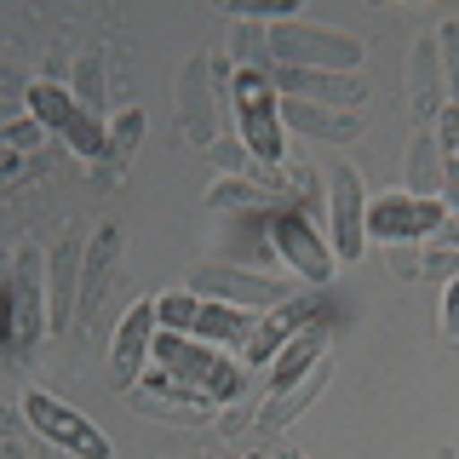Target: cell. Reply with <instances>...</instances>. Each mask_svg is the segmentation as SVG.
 <instances>
[{
	"instance_id": "4fadbf2b",
	"label": "cell",
	"mask_w": 459,
	"mask_h": 459,
	"mask_svg": "<svg viewBox=\"0 0 459 459\" xmlns=\"http://www.w3.org/2000/svg\"><path fill=\"white\" fill-rule=\"evenodd\" d=\"M270 86L305 104H327V109H356L362 104V81L356 75H333V69H281L270 64Z\"/></svg>"
},
{
	"instance_id": "d4e9b609",
	"label": "cell",
	"mask_w": 459,
	"mask_h": 459,
	"mask_svg": "<svg viewBox=\"0 0 459 459\" xmlns=\"http://www.w3.org/2000/svg\"><path fill=\"white\" fill-rule=\"evenodd\" d=\"M138 138H143V109H121V115H115V126H109V155H115V161H126V155L138 150Z\"/></svg>"
},
{
	"instance_id": "4316f807",
	"label": "cell",
	"mask_w": 459,
	"mask_h": 459,
	"mask_svg": "<svg viewBox=\"0 0 459 459\" xmlns=\"http://www.w3.org/2000/svg\"><path fill=\"white\" fill-rule=\"evenodd\" d=\"M0 344H12V253H0Z\"/></svg>"
},
{
	"instance_id": "5bb4252c",
	"label": "cell",
	"mask_w": 459,
	"mask_h": 459,
	"mask_svg": "<svg viewBox=\"0 0 459 459\" xmlns=\"http://www.w3.org/2000/svg\"><path fill=\"white\" fill-rule=\"evenodd\" d=\"M115 258H121V230H115V224H92V236H86V258H81L75 322H92V316H98V305H104V293H109Z\"/></svg>"
},
{
	"instance_id": "2e32d148",
	"label": "cell",
	"mask_w": 459,
	"mask_h": 459,
	"mask_svg": "<svg viewBox=\"0 0 459 459\" xmlns=\"http://www.w3.org/2000/svg\"><path fill=\"white\" fill-rule=\"evenodd\" d=\"M327 344H333V327H327V322H305L276 356H270V391H287V385H299L316 362H327Z\"/></svg>"
},
{
	"instance_id": "7402d4cb",
	"label": "cell",
	"mask_w": 459,
	"mask_h": 459,
	"mask_svg": "<svg viewBox=\"0 0 459 459\" xmlns=\"http://www.w3.org/2000/svg\"><path fill=\"white\" fill-rule=\"evenodd\" d=\"M253 322L258 316H247V310H236V305H212V299H201V316H195V327H190V339H201V344H247V333H253Z\"/></svg>"
},
{
	"instance_id": "52a82bcc",
	"label": "cell",
	"mask_w": 459,
	"mask_h": 459,
	"mask_svg": "<svg viewBox=\"0 0 459 459\" xmlns=\"http://www.w3.org/2000/svg\"><path fill=\"white\" fill-rule=\"evenodd\" d=\"M40 333H47V253L23 241L12 253V344L35 351Z\"/></svg>"
},
{
	"instance_id": "1f68e13d",
	"label": "cell",
	"mask_w": 459,
	"mask_h": 459,
	"mask_svg": "<svg viewBox=\"0 0 459 459\" xmlns=\"http://www.w3.org/2000/svg\"><path fill=\"white\" fill-rule=\"evenodd\" d=\"M0 459H29V454H23V448H18V442H12V437H6V448H0Z\"/></svg>"
},
{
	"instance_id": "836d02e7",
	"label": "cell",
	"mask_w": 459,
	"mask_h": 459,
	"mask_svg": "<svg viewBox=\"0 0 459 459\" xmlns=\"http://www.w3.org/2000/svg\"><path fill=\"white\" fill-rule=\"evenodd\" d=\"M281 459H305V454H281Z\"/></svg>"
},
{
	"instance_id": "4dcf8cb0",
	"label": "cell",
	"mask_w": 459,
	"mask_h": 459,
	"mask_svg": "<svg viewBox=\"0 0 459 459\" xmlns=\"http://www.w3.org/2000/svg\"><path fill=\"white\" fill-rule=\"evenodd\" d=\"M12 167H18V155H12V150H6V143H0V178H6V172H12Z\"/></svg>"
},
{
	"instance_id": "ffe728a7",
	"label": "cell",
	"mask_w": 459,
	"mask_h": 459,
	"mask_svg": "<svg viewBox=\"0 0 459 459\" xmlns=\"http://www.w3.org/2000/svg\"><path fill=\"white\" fill-rule=\"evenodd\" d=\"M442 57H437V40H420L413 47V126H430L442 115Z\"/></svg>"
},
{
	"instance_id": "ba28073f",
	"label": "cell",
	"mask_w": 459,
	"mask_h": 459,
	"mask_svg": "<svg viewBox=\"0 0 459 459\" xmlns=\"http://www.w3.org/2000/svg\"><path fill=\"white\" fill-rule=\"evenodd\" d=\"M190 293L212 299V305H236V310H276L293 299V287L258 270H236V264H201L190 276Z\"/></svg>"
},
{
	"instance_id": "9c48e42d",
	"label": "cell",
	"mask_w": 459,
	"mask_h": 459,
	"mask_svg": "<svg viewBox=\"0 0 459 459\" xmlns=\"http://www.w3.org/2000/svg\"><path fill=\"white\" fill-rule=\"evenodd\" d=\"M442 219H448V201H425V195H385L368 207V236H379L385 247H402V241L437 236Z\"/></svg>"
},
{
	"instance_id": "d6a6232c",
	"label": "cell",
	"mask_w": 459,
	"mask_h": 459,
	"mask_svg": "<svg viewBox=\"0 0 459 459\" xmlns=\"http://www.w3.org/2000/svg\"><path fill=\"white\" fill-rule=\"evenodd\" d=\"M12 430H18V420H12V413L0 408V437H12Z\"/></svg>"
},
{
	"instance_id": "f1b7e54d",
	"label": "cell",
	"mask_w": 459,
	"mask_h": 459,
	"mask_svg": "<svg viewBox=\"0 0 459 459\" xmlns=\"http://www.w3.org/2000/svg\"><path fill=\"white\" fill-rule=\"evenodd\" d=\"M442 333L459 344V276L448 281V293H442Z\"/></svg>"
},
{
	"instance_id": "e0dca14e",
	"label": "cell",
	"mask_w": 459,
	"mask_h": 459,
	"mask_svg": "<svg viewBox=\"0 0 459 459\" xmlns=\"http://www.w3.org/2000/svg\"><path fill=\"white\" fill-rule=\"evenodd\" d=\"M305 322H316V299H287V305H276V310H264L253 322V333H247V344H241V356L258 368V362H270V356L281 351L287 339L299 333Z\"/></svg>"
},
{
	"instance_id": "3957f363",
	"label": "cell",
	"mask_w": 459,
	"mask_h": 459,
	"mask_svg": "<svg viewBox=\"0 0 459 459\" xmlns=\"http://www.w3.org/2000/svg\"><path fill=\"white\" fill-rule=\"evenodd\" d=\"M155 368H167L178 385L201 391L207 402H236L241 396V368H230L212 344H201L190 333H155Z\"/></svg>"
},
{
	"instance_id": "484cf974",
	"label": "cell",
	"mask_w": 459,
	"mask_h": 459,
	"mask_svg": "<svg viewBox=\"0 0 459 459\" xmlns=\"http://www.w3.org/2000/svg\"><path fill=\"white\" fill-rule=\"evenodd\" d=\"M437 57H442V69H448V98L459 104V23H448L437 35Z\"/></svg>"
},
{
	"instance_id": "5b68a950",
	"label": "cell",
	"mask_w": 459,
	"mask_h": 459,
	"mask_svg": "<svg viewBox=\"0 0 459 459\" xmlns=\"http://www.w3.org/2000/svg\"><path fill=\"white\" fill-rule=\"evenodd\" d=\"M23 420L35 425L40 437L52 442V448H64V454H75V459H115V448H109L104 430L86 420L81 408H69V402H57V396H47V391H29V396H23Z\"/></svg>"
},
{
	"instance_id": "7c38bea8",
	"label": "cell",
	"mask_w": 459,
	"mask_h": 459,
	"mask_svg": "<svg viewBox=\"0 0 459 459\" xmlns=\"http://www.w3.org/2000/svg\"><path fill=\"white\" fill-rule=\"evenodd\" d=\"M155 333H161V322H155V299H138V305L121 316L115 344H109L115 385H138L143 379V362H150V351H155Z\"/></svg>"
},
{
	"instance_id": "cb8c5ba5",
	"label": "cell",
	"mask_w": 459,
	"mask_h": 459,
	"mask_svg": "<svg viewBox=\"0 0 459 459\" xmlns=\"http://www.w3.org/2000/svg\"><path fill=\"white\" fill-rule=\"evenodd\" d=\"M69 92H75V104L92 115H104V64H98V57H81L75 64V86H69Z\"/></svg>"
},
{
	"instance_id": "277c9868",
	"label": "cell",
	"mask_w": 459,
	"mask_h": 459,
	"mask_svg": "<svg viewBox=\"0 0 459 459\" xmlns=\"http://www.w3.org/2000/svg\"><path fill=\"white\" fill-rule=\"evenodd\" d=\"M23 98H29V115H35L40 133H57L75 155H86V161L109 155V126L92 121V115L75 104V92H69V86H57V81H29Z\"/></svg>"
},
{
	"instance_id": "603a6c76",
	"label": "cell",
	"mask_w": 459,
	"mask_h": 459,
	"mask_svg": "<svg viewBox=\"0 0 459 459\" xmlns=\"http://www.w3.org/2000/svg\"><path fill=\"white\" fill-rule=\"evenodd\" d=\"M201 316V293H190V287H172V293L155 299V322H161V333H190Z\"/></svg>"
},
{
	"instance_id": "8992f818",
	"label": "cell",
	"mask_w": 459,
	"mask_h": 459,
	"mask_svg": "<svg viewBox=\"0 0 459 459\" xmlns=\"http://www.w3.org/2000/svg\"><path fill=\"white\" fill-rule=\"evenodd\" d=\"M264 241L276 247V258L293 276H305V281H327L333 276V247L322 241V230H316L299 207H281V212H264Z\"/></svg>"
},
{
	"instance_id": "ac0fdd59",
	"label": "cell",
	"mask_w": 459,
	"mask_h": 459,
	"mask_svg": "<svg viewBox=\"0 0 459 459\" xmlns=\"http://www.w3.org/2000/svg\"><path fill=\"white\" fill-rule=\"evenodd\" d=\"M322 391H327V362H316L299 385H287V391H270V402H264V413L253 420V430H258V437H276V430H281V425H293Z\"/></svg>"
},
{
	"instance_id": "f546056e",
	"label": "cell",
	"mask_w": 459,
	"mask_h": 459,
	"mask_svg": "<svg viewBox=\"0 0 459 459\" xmlns=\"http://www.w3.org/2000/svg\"><path fill=\"white\" fill-rule=\"evenodd\" d=\"M425 241H442V247H459V212H448V219H442V230H437V236H425Z\"/></svg>"
},
{
	"instance_id": "8fae6325",
	"label": "cell",
	"mask_w": 459,
	"mask_h": 459,
	"mask_svg": "<svg viewBox=\"0 0 459 459\" xmlns=\"http://www.w3.org/2000/svg\"><path fill=\"white\" fill-rule=\"evenodd\" d=\"M81 258H86V236L64 230V241L47 258V333H69L75 327V299H81Z\"/></svg>"
},
{
	"instance_id": "d6986e66",
	"label": "cell",
	"mask_w": 459,
	"mask_h": 459,
	"mask_svg": "<svg viewBox=\"0 0 459 459\" xmlns=\"http://www.w3.org/2000/svg\"><path fill=\"white\" fill-rule=\"evenodd\" d=\"M281 121L299 126L305 138H362V115L356 109H327V104H305V98H281Z\"/></svg>"
},
{
	"instance_id": "6da1fadb",
	"label": "cell",
	"mask_w": 459,
	"mask_h": 459,
	"mask_svg": "<svg viewBox=\"0 0 459 459\" xmlns=\"http://www.w3.org/2000/svg\"><path fill=\"white\" fill-rule=\"evenodd\" d=\"M264 52H270V64H281V69H333V75H356L362 57H368V47L356 35L305 23V18L264 23Z\"/></svg>"
},
{
	"instance_id": "30bf717a",
	"label": "cell",
	"mask_w": 459,
	"mask_h": 459,
	"mask_svg": "<svg viewBox=\"0 0 459 459\" xmlns=\"http://www.w3.org/2000/svg\"><path fill=\"white\" fill-rule=\"evenodd\" d=\"M327 247H333V258H362V247H368L362 178L351 167L327 172Z\"/></svg>"
},
{
	"instance_id": "83f0119b",
	"label": "cell",
	"mask_w": 459,
	"mask_h": 459,
	"mask_svg": "<svg viewBox=\"0 0 459 459\" xmlns=\"http://www.w3.org/2000/svg\"><path fill=\"white\" fill-rule=\"evenodd\" d=\"M40 138H47V133H40V126L35 121H23V126H12V133H0V143H6V150L12 155H23V150H35V143Z\"/></svg>"
},
{
	"instance_id": "7a4b0ae2",
	"label": "cell",
	"mask_w": 459,
	"mask_h": 459,
	"mask_svg": "<svg viewBox=\"0 0 459 459\" xmlns=\"http://www.w3.org/2000/svg\"><path fill=\"white\" fill-rule=\"evenodd\" d=\"M230 98H236V126H241V150L253 155L258 167H281V98L270 86L264 69H236L230 75Z\"/></svg>"
},
{
	"instance_id": "44dd1931",
	"label": "cell",
	"mask_w": 459,
	"mask_h": 459,
	"mask_svg": "<svg viewBox=\"0 0 459 459\" xmlns=\"http://www.w3.org/2000/svg\"><path fill=\"white\" fill-rule=\"evenodd\" d=\"M408 195L442 201V150H437V121H430V126H413V143H408Z\"/></svg>"
},
{
	"instance_id": "9a60e30c",
	"label": "cell",
	"mask_w": 459,
	"mask_h": 459,
	"mask_svg": "<svg viewBox=\"0 0 459 459\" xmlns=\"http://www.w3.org/2000/svg\"><path fill=\"white\" fill-rule=\"evenodd\" d=\"M212 75H219V57L201 52L190 57V69H184V92H178V109H184V133H190V143H201V150H212Z\"/></svg>"
}]
</instances>
